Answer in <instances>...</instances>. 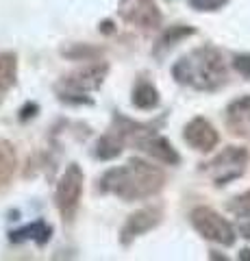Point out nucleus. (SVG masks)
Returning a JSON list of instances; mask_svg holds the SVG:
<instances>
[{"label":"nucleus","mask_w":250,"mask_h":261,"mask_svg":"<svg viewBox=\"0 0 250 261\" xmlns=\"http://www.w3.org/2000/svg\"><path fill=\"white\" fill-rule=\"evenodd\" d=\"M165 185L163 170L144 161V159H128L124 166L111 168L98 178V190L104 194H114L124 202L146 200L157 196Z\"/></svg>","instance_id":"f257e3e1"},{"label":"nucleus","mask_w":250,"mask_h":261,"mask_svg":"<svg viewBox=\"0 0 250 261\" xmlns=\"http://www.w3.org/2000/svg\"><path fill=\"white\" fill-rule=\"evenodd\" d=\"M227 122L235 135L250 137V96H244L229 105Z\"/></svg>","instance_id":"9b49d317"},{"label":"nucleus","mask_w":250,"mask_h":261,"mask_svg":"<svg viewBox=\"0 0 250 261\" xmlns=\"http://www.w3.org/2000/svg\"><path fill=\"white\" fill-rule=\"evenodd\" d=\"M18 79V57L15 53H0V98L15 85Z\"/></svg>","instance_id":"4468645a"},{"label":"nucleus","mask_w":250,"mask_h":261,"mask_svg":"<svg viewBox=\"0 0 250 261\" xmlns=\"http://www.w3.org/2000/svg\"><path fill=\"white\" fill-rule=\"evenodd\" d=\"M83 170L78 168V163H70L66 172L61 174L57 183V192H54V202L63 218V222H72L80 205V196H83Z\"/></svg>","instance_id":"423d86ee"},{"label":"nucleus","mask_w":250,"mask_h":261,"mask_svg":"<svg viewBox=\"0 0 250 261\" xmlns=\"http://www.w3.org/2000/svg\"><path fill=\"white\" fill-rule=\"evenodd\" d=\"M239 259H241V261H250V248L241 250V252H239Z\"/></svg>","instance_id":"412c9836"},{"label":"nucleus","mask_w":250,"mask_h":261,"mask_svg":"<svg viewBox=\"0 0 250 261\" xmlns=\"http://www.w3.org/2000/svg\"><path fill=\"white\" fill-rule=\"evenodd\" d=\"M109 72V65L107 63H87L83 68H78L74 72H70L68 76H63L54 92H57L59 100L63 102H74V105H92V98L90 94L96 92L102 83H104V76Z\"/></svg>","instance_id":"7ed1b4c3"},{"label":"nucleus","mask_w":250,"mask_h":261,"mask_svg":"<svg viewBox=\"0 0 250 261\" xmlns=\"http://www.w3.org/2000/svg\"><path fill=\"white\" fill-rule=\"evenodd\" d=\"M122 146H124V140L120 137L118 133H107L102 135L98 142H96V150L94 154L102 161H109V159H116L120 152H122Z\"/></svg>","instance_id":"dca6fc26"},{"label":"nucleus","mask_w":250,"mask_h":261,"mask_svg":"<svg viewBox=\"0 0 250 261\" xmlns=\"http://www.w3.org/2000/svg\"><path fill=\"white\" fill-rule=\"evenodd\" d=\"M183 137L193 150L198 152H209L213 150L217 142H220V135L217 130L213 128V124L205 118H193L185 124V130H183Z\"/></svg>","instance_id":"9d476101"},{"label":"nucleus","mask_w":250,"mask_h":261,"mask_svg":"<svg viewBox=\"0 0 250 261\" xmlns=\"http://www.w3.org/2000/svg\"><path fill=\"white\" fill-rule=\"evenodd\" d=\"M18 170V152L13 144L0 137V187H5Z\"/></svg>","instance_id":"ddd939ff"},{"label":"nucleus","mask_w":250,"mask_h":261,"mask_svg":"<svg viewBox=\"0 0 250 261\" xmlns=\"http://www.w3.org/2000/svg\"><path fill=\"white\" fill-rule=\"evenodd\" d=\"M118 15L126 24L144 31L161 27V11L155 5V0H120Z\"/></svg>","instance_id":"6e6552de"},{"label":"nucleus","mask_w":250,"mask_h":261,"mask_svg":"<svg viewBox=\"0 0 250 261\" xmlns=\"http://www.w3.org/2000/svg\"><path fill=\"white\" fill-rule=\"evenodd\" d=\"M122 128H118L116 133L122 137L124 144H133L135 148H140L142 152H146L148 157L157 159L165 166H179L181 157L179 152L174 150V146L165 140L163 135H157L155 130H150L148 126H142V124H133L128 120H122Z\"/></svg>","instance_id":"20e7f679"},{"label":"nucleus","mask_w":250,"mask_h":261,"mask_svg":"<svg viewBox=\"0 0 250 261\" xmlns=\"http://www.w3.org/2000/svg\"><path fill=\"white\" fill-rule=\"evenodd\" d=\"M161 207L152 205V207H144V209H137L135 214H131L126 218V222L122 226V233H120V242L124 244H131L135 238H140V235L152 231L159 222H161Z\"/></svg>","instance_id":"1a4fd4ad"},{"label":"nucleus","mask_w":250,"mask_h":261,"mask_svg":"<svg viewBox=\"0 0 250 261\" xmlns=\"http://www.w3.org/2000/svg\"><path fill=\"white\" fill-rule=\"evenodd\" d=\"M241 233H244V238L250 240V224H241Z\"/></svg>","instance_id":"4be33fe9"},{"label":"nucleus","mask_w":250,"mask_h":261,"mask_svg":"<svg viewBox=\"0 0 250 261\" xmlns=\"http://www.w3.org/2000/svg\"><path fill=\"white\" fill-rule=\"evenodd\" d=\"M229 0H189V5L196 11H217L227 5Z\"/></svg>","instance_id":"6ab92c4d"},{"label":"nucleus","mask_w":250,"mask_h":261,"mask_svg":"<svg viewBox=\"0 0 250 261\" xmlns=\"http://www.w3.org/2000/svg\"><path fill=\"white\" fill-rule=\"evenodd\" d=\"M233 65H235V70L241 76L250 79V55H237L235 59H233Z\"/></svg>","instance_id":"aec40b11"},{"label":"nucleus","mask_w":250,"mask_h":261,"mask_svg":"<svg viewBox=\"0 0 250 261\" xmlns=\"http://www.w3.org/2000/svg\"><path fill=\"white\" fill-rule=\"evenodd\" d=\"M172 76L176 79V83L193 87L198 92H213L229 79L222 53L211 46H200L181 57L172 65Z\"/></svg>","instance_id":"f03ea898"},{"label":"nucleus","mask_w":250,"mask_h":261,"mask_svg":"<svg viewBox=\"0 0 250 261\" xmlns=\"http://www.w3.org/2000/svg\"><path fill=\"white\" fill-rule=\"evenodd\" d=\"M191 224L203 235L205 240L222 244V246H233L235 244V231L217 211L209 207H196L191 211Z\"/></svg>","instance_id":"0eeeda50"},{"label":"nucleus","mask_w":250,"mask_h":261,"mask_svg":"<svg viewBox=\"0 0 250 261\" xmlns=\"http://www.w3.org/2000/svg\"><path fill=\"white\" fill-rule=\"evenodd\" d=\"M229 211L237 218H250V190L235 196V198L229 202Z\"/></svg>","instance_id":"f3484780"},{"label":"nucleus","mask_w":250,"mask_h":261,"mask_svg":"<svg viewBox=\"0 0 250 261\" xmlns=\"http://www.w3.org/2000/svg\"><path fill=\"white\" fill-rule=\"evenodd\" d=\"M50 233L52 228L48 226L44 220H35L33 224H26L24 228H18V231H11V242H29L33 240L35 244H39V246H44V244L50 240Z\"/></svg>","instance_id":"f8f14e48"},{"label":"nucleus","mask_w":250,"mask_h":261,"mask_svg":"<svg viewBox=\"0 0 250 261\" xmlns=\"http://www.w3.org/2000/svg\"><path fill=\"white\" fill-rule=\"evenodd\" d=\"M133 105L137 109H144V111H148V109H157L159 107V92H157V87L148 83V81H140L135 87H133Z\"/></svg>","instance_id":"2eb2a0df"},{"label":"nucleus","mask_w":250,"mask_h":261,"mask_svg":"<svg viewBox=\"0 0 250 261\" xmlns=\"http://www.w3.org/2000/svg\"><path fill=\"white\" fill-rule=\"evenodd\" d=\"M246 166H248V150L239 148V146H229L220 154H215L209 163H205L203 172L211 178L213 185L222 187L244 174Z\"/></svg>","instance_id":"39448f33"},{"label":"nucleus","mask_w":250,"mask_h":261,"mask_svg":"<svg viewBox=\"0 0 250 261\" xmlns=\"http://www.w3.org/2000/svg\"><path fill=\"white\" fill-rule=\"evenodd\" d=\"M193 33H196V31H193V29H189V27H172L170 31H168V33H165V35H163V37H161V39H159V46H161V48L174 46V44H176V42H179V39H181V37H187V35H193Z\"/></svg>","instance_id":"a211bd4d"}]
</instances>
